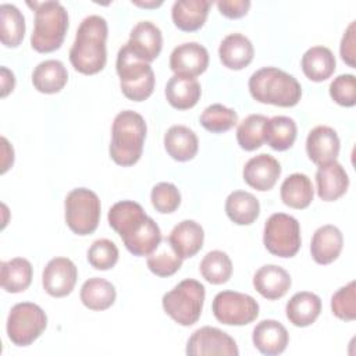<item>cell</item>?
I'll return each mask as SVG.
<instances>
[{
	"label": "cell",
	"instance_id": "cell-14",
	"mask_svg": "<svg viewBox=\"0 0 356 356\" xmlns=\"http://www.w3.org/2000/svg\"><path fill=\"white\" fill-rule=\"evenodd\" d=\"M281 175L280 163L270 154L261 153L250 160L243 167L245 182L256 191H270Z\"/></svg>",
	"mask_w": 356,
	"mask_h": 356
},
{
	"label": "cell",
	"instance_id": "cell-27",
	"mask_svg": "<svg viewBox=\"0 0 356 356\" xmlns=\"http://www.w3.org/2000/svg\"><path fill=\"white\" fill-rule=\"evenodd\" d=\"M164 147L177 161L192 160L199 149L196 134L185 125H172L164 135Z\"/></svg>",
	"mask_w": 356,
	"mask_h": 356
},
{
	"label": "cell",
	"instance_id": "cell-19",
	"mask_svg": "<svg viewBox=\"0 0 356 356\" xmlns=\"http://www.w3.org/2000/svg\"><path fill=\"white\" fill-rule=\"evenodd\" d=\"M291 284L289 273L275 264H266L253 275L254 289L268 300L282 298L289 291Z\"/></svg>",
	"mask_w": 356,
	"mask_h": 356
},
{
	"label": "cell",
	"instance_id": "cell-17",
	"mask_svg": "<svg viewBox=\"0 0 356 356\" xmlns=\"http://www.w3.org/2000/svg\"><path fill=\"white\" fill-rule=\"evenodd\" d=\"M317 195L324 202H334L345 195L349 186V177L345 168L335 160L318 165L316 172Z\"/></svg>",
	"mask_w": 356,
	"mask_h": 356
},
{
	"label": "cell",
	"instance_id": "cell-38",
	"mask_svg": "<svg viewBox=\"0 0 356 356\" xmlns=\"http://www.w3.org/2000/svg\"><path fill=\"white\" fill-rule=\"evenodd\" d=\"M267 120L268 118L263 114H250L242 122H239L236 129V140L243 150L252 152L263 145L264 124Z\"/></svg>",
	"mask_w": 356,
	"mask_h": 356
},
{
	"label": "cell",
	"instance_id": "cell-21",
	"mask_svg": "<svg viewBox=\"0 0 356 356\" xmlns=\"http://www.w3.org/2000/svg\"><path fill=\"white\" fill-rule=\"evenodd\" d=\"M343 246L342 232L331 224L316 229L310 243V253L316 263L330 264L338 259Z\"/></svg>",
	"mask_w": 356,
	"mask_h": 356
},
{
	"label": "cell",
	"instance_id": "cell-24",
	"mask_svg": "<svg viewBox=\"0 0 356 356\" xmlns=\"http://www.w3.org/2000/svg\"><path fill=\"white\" fill-rule=\"evenodd\" d=\"M202 95L196 78L174 74L165 85L167 102L177 110H188L197 104Z\"/></svg>",
	"mask_w": 356,
	"mask_h": 356
},
{
	"label": "cell",
	"instance_id": "cell-34",
	"mask_svg": "<svg viewBox=\"0 0 356 356\" xmlns=\"http://www.w3.org/2000/svg\"><path fill=\"white\" fill-rule=\"evenodd\" d=\"M298 134L296 122L291 117L275 115L264 124V142L278 152L288 150L295 143Z\"/></svg>",
	"mask_w": 356,
	"mask_h": 356
},
{
	"label": "cell",
	"instance_id": "cell-12",
	"mask_svg": "<svg viewBox=\"0 0 356 356\" xmlns=\"http://www.w3.org/2000/svg\"><path fill=\"white\" fill-rule=\"evenodd\" d=\"M78 278L76 266L67 257L51 259L42 274L43 289L53 298H63L72 292Z\"/></svg>",
	"mask_w": 356,
	"mask_h": 356
},
{
	"label": "cell",
	"instance_id": "cell-32",
	"mask_svg": "<svg viewBox=\"0 0 356 356\" xmlns=\"http://www.w3.org/2000/svg\"><path fill=\"white\" fill-rule=\"evenodd\" d=\"M0 282L1 288L10 293L24 292L32 282V264L24 257H14L7 261H1Z\"/></svg>",
	"mask_w": 356,
	"mask_h": 356
},
{
	"label": "cell",
	"instance_id": "cell-45",
	"mask_svg": "<svg viewBox=\"0 0 356 356\" xmlns=\"http://www.w3.org/2000/svg\"><path fill=\"white\" fill-rule=\"evenodd\" d=\"M355 28H356V22L352 21L349 24V26L346 28L342 40H341V46H339V53L342 60L350 67V68H356V40H355Z\"/></svg>",
	"mask_w": 356,
	"mask_h": 356
},
{
	"label": "cell",
	"instance_id": "cell-5",
	"mask_svg": "<svg viewBox=\"0 0 356 356\" xmlns=\"http://www.w3.org/2000/svg\"><path fill=\"white\" fill-rule=\"evenodd\" d=\"M117 74L124 96L134 102L146 100L154 90V72L150 63L139 58L125 43L117 54Z\"/></svg>",
	"mask_w": 356,
	"mask_h": 356
},
{
	"label": "cell",
	"instance_id": "cell-30",
	"mask_svg": "<svg viewBox=\"0 0 356 356\" xmlns=\"http://www.w3.org/2000/svg\"><path fill=\"white\" fill-rule=\"evenodd\" d=\"M280 193L284 204L296 210H302L312 203L314 189L307 175L295 172L284 179Z\"/></svg>",
	"mask_w": 356,
	"mask_h": 356
},
{
	"label": "cell",
	"instance_id": "cell-4",
	"mask_svg": "<svg viewBox=\"0 0 356 356\" xmlns=\"http://www.w3.org/2000/svg\"><path fill=\"white\" fill-rule=\"evenodd\" d=\"M35 11V28L31 46L39 53H51L64 42L68 29V13L58 1H28Z\"/></svg>",
	"mask_w": 356,
	"mask_h": 356
},
{
	"label": "cell",
	"instance_id": "cell-44",
	"mask_svg": "<svg viewBox=\"0 0 356 356\" xmlns=\"http://www.w3.org/2000/svg\"><path fill=\"white\" fill-rule=\"evenodd\" d=\"M330 96L335 103L343 107L356 104V78L352 74H342L334 78L330 85Z\"/></svg>",
	"mask_w": 356,
	"mask_h": 356
},
{
	"label": "cell",
	"instance_id": "cell-18",
	"mask_svg": "<svg viewBox=\"0 0 356 356\" xmlns=\"http://www.w3.org/2000/svg\"><path fill=\"white\" fill-rule=\"evenodd\" d=\"M252 339L253 345L260 353L275 356L286 349L289 334L280 321L263 320L253 328Z\"/></svg>",
	"mask_w": 356,
	"mask_h": 356
},
{
	"label": "cell",
	"instance_id": "cell-29",
	"mask_svg": "<svg viewBox=\"0 0 356 356\" xmlns=\"http://www.w3.org/2000/svg\"><path fill=\"white\" fill-rule=\"evenodd\" d=\"M302 71L313 82L328 79L335 71V57L325 46H313L302 56Z\"/></svg>",
	"mask_w": 356,
	"mask_h": 356
},
{
	"label": "cell",
	"instance_id": "cell-48",
	"mask_svg": "<svg viewBox=\"0 0 356 356\" xmlns=\"http://www.w3.org/2000/svg\"><path fill=\"white\" fill-rule=\"evenodd\" d=\"M1 143H3V160H1V172L4 174L11 165H13V161H14V150H13V146H10L8 140L3 136L1 138Z\"/></svg>",
	"mask_w": 356,
	"mask_h": 356
},
{
	"label": "cell",
	"instance_id": "cell-1",
	"mask_svg": "<svg viewBox=\"0 0 356 356\" xmlns=\"http://www.w3.org/2000/svg\"><path fill=\"white\" fill-rule=\"evenodd\" d=\"M107 32V21L103 17L89 15L83 18L70 49V61L78 72L93 75L104 68Z\"/></svg>",
	"mask_w": 356,
	"mask_h": 356
},
{
	"label": "cell",
	"instance_id": "cell-28",
	"mask_svg": "<svg viewBox=\"0 0 356 356\" xmlns=\"http://www.w3.org/2000/svg\"><path fill=\"white\" fill-rule=\"evenodd\" d=\"M68 81V72L58 60H44L39 63L32 74V83L40 93L53 95L60 92Z\"/></svg>",
	"mask_w": 356,
	"mask_h": 356
},
{
	"label": "cell",
	"instance_id": "cell-9",
	"mask_svg": "<svg viewBox=\"0 0 356 356\" xmlns=\"http://www.w3.org/2000/svg\"><path fill=\"white\" fill-rule=\"evenodd\" d=\"M47 325V316L40 306L21 302L11 307L7 318L8 339L17 346H28L36 341Z\"/></svg>",
	"mask_w": 356,
	"mask_h": 356
},
{
	"label": "cell",
	"instance_id": "cell-43",
	"mask_svg": "<svg viewBox=\"0 0 356 356\" xmlns=\"http://www.w3.org/2000/svg\"><path fill=\"white\" fill-rule=\"evenodd\" d=\"M153 207L163 214L174 213L181 204V193L171 182H159L153 186L150 193Z\"/></svg>",
	"mask_w": 356,
	"mask_h": 356
},
{
	"label": "cell",
	"instance_id": "cell-7",
	"mask_svg": "<svg viewBox=\"0 0 356 356\" xmlns=\"http://www.w3.org/2000/svg\"><path fill=\"white\" fill-rule=\"evenodd\" d=\"M65 222L81 236L93 234L100 221V199L88 188L72 189L65 197Z\"/></svg>",
	"mask_w": 356,
	"mask_h": 356
},
{
	"label": "cell",
	"instance_id": "cell-10",
	"mask_svg": "<svg viewBox=\"0 0 356 356\" xmlns=\"http://www.w3.org/2000/svg\"><path fill=\"white\" fill-rule=\"evenodd\" d=\"M214 317L225 325H246L259 316V303L246 293L236 291L218 292L211 305Z\"/></svg>",
	"mask_w": 356,
	"mask_h": 356
},
{
	"label": "cell",
	"instance_id": "cell-8",
	"mask_svg": "<svg viewBox=\"0 0 356 356\" xmlns=\"http://www.w3.org/2000/svg\"><path fill=\"white\" fill-rule=\"evenodd\" d=\"M263 243L278 257H293L300 249V225L298 220L285 213H274L264 225Z\"/></svg>",
	"mask_w": 356,
	"mask_h": 356
},
{
	"label": "cell",
	"instance_id": "cell-16",
	"mask_svg": "<svg viewBox=\"0 0 356 356\" xmlns=\"http://www.w3.org/2000/svg\"><path fill=\"white\" fill-rule=\"evenodd\" d=\"M127 43L139 58L152 63L161 51L163 35L153 22L140 21L132 28Z\"/></svg>",
	"mask_w": 356,
	"mask_h": 356
},
{
	"label": "cell",
	"instance_id": "cell-42",
	"mask_svg": "<svg viewBox=\"0 0 356 356\" xmlns=\"http://www.w3.org/2000/svg\"><path fill=\"white\" fill-rule=\"evenodd\" d=\"M88 261L96 270H110L118 261V248L110 239H97L88 250Z\"/></svg>",
	"mask_w": 356,
	"mask_h": 356
},
{
	"label": "cell",
	"instance_id": "cell-40",
	"mask_svg": "<svg viewBox=\"0 0 356 356\" xmlns=\"http://www.w3.org/2000/svg\"><path fill=\"white\" fill-rule=\"evenodd\" d=\"M200 124L209 132L221 134L238 124V114L232 108L216 103L203 110L200 114Z\"/></svg>",
	"mask_w": 356,
	"mask_h": 356
},
{
	"label": "cell",
	"instance_id": "cell-41",
	"mask_svg": "<svg viewBox=\"0 0 356 356\" xmlns=\"http://www.w3.org/2000/svg\"><path fill=\"white\" fill-rule=\"evenodd\" d=\"M332 314L343 321L356 318V282L350 281L348 285L339 288L331 298Z\"/></svg>",
	"mask_w": 356,
	"mask_h": 356
},
{
	"label": "cell",
	"instance_id": "cell-3",
	"mask_svg": "<svg viewBox=\"0 0 356 356\" xmlns=\"http://www.w3.org/2000/svg\"><path fill=\"white\" fill-rule=\"evenodd\" d=\"M248 85L252 97L264 104L293 107L302 97V88L298 79L275 67L257 70L249 78Z\"/></svg>",
	"mask_w": 356,
	"mask_h": 356
},
{
	"label": "cell",
	"instance_id": "cell-31",
	"mask_svg": "<svg viewBox=\"0 0 356 356\" xmlns=\"http://www.w3.org/2000/svg\"><path fill=\"white\" fill-rule=\"evenodd\" d=\"M228 218L238 225H250L260 214V203L254 195L245 191H234L225 200Z\"/></svg>",
	"mask_w": 356,
	"mask_h": 356
},
{
	"label": "cell",
	"instance_id": "cell-36",
	"mask_svg": "<svg viewBox=\"0 0 356 356\" xmlns=\"http://www.w3.org/2000/svg\"><path fill=\"white\" fill-rule=\"evenodd\" d=\"M25 35V18L14 4L0 6V38L6 47H17Z\"/></svg>",
	"mask_w": 356,
	"mask_h": 356
},
{
	"label": "cell",
	"instance_id": "cell-15",
	"mask_svg": "<svg viewBox=\"0 0 356 356\" xmlns=\"http://www.w3.org/2000/svg\"><path fill=\"white\" fill-rule=\"evenodd\" d=\"M339 138L331 127L318 125L307 135L306 152L314 164L323 165L337 160L339 154Z\"/></svg>",
	"mask_w": 356,
	"mask_h": 356
},
{
	"label": "cell",
	"instance_id": "cell-22",
	"mask_svg": "<svg viewBox=\"0 0 356 356\" xmlns=\"http://www.w3.org/2000/svg\"><path fill=\"white\" fill-rule=\"evenodd\" d=\"M110 227L122 238L136 231L147 218L143 207L134 200H121L108 210Z\"/></svg>",
	"mask_w": 356,
	"mask_h": 356
},
{
	"label": "cell",
	"instance_id": "cell-33",
	"mask_svg": "<svg viewBox=\"0 0 356 356\" xmlns=\"http://www.w3.org/2000/svg\"><path fill=\"white\" fill-rule=\"evenodd\" d=\"M79 296L85 307L95 312H102L108 309L115 302L117 292L114 285L107 280L93 277L83 282Z\"/></svg>",
	"mask_w": 356,
	"mask_h": 356
},
{
	"label": "cell",
	"instance_id": "cell-26",
	"mask_svg": "<svg viewBox=\"0 0 356 356\" xmlns=\"http://www.w3.org/2000/svg\"><path fill=\"white\" fill-rule=\"evenodd\" d=\"M286 318L295 327L312 325L321 312V299L313 292H298L286 303Z\"/></svg>",
	"mask_w": 356,
	"mask_h": 356
},
{
	"label": "cell",
	"instance_id": "cell-23",
	"mask_svg": "<svg viewBox=\"0 0 356 356\" xmlns=\"http://www.w3.org/2000/svg\"><path fill=\"white\" fill-rule=\"evenodd\" d=\"M218 56L224 67L229 70H243L254 56L252 42L242 33L227 35L218 47Z\"/></svg>",
	"mask_w": 356,
	"mask_h": 356
},
{
	"label": "cell",
	"instance_id": "cell-46",
	"mask_svg": "<svg viewBox=\"0 0 356 356\" xmlns=\"http://www.w3.org/2000/svg\"><path fill=\"white\" fill-rule=\"evenodd\" d=\"M217 7L224 17L236 19L248 14L250 1L249 0H221V1H217Z\"/></svg>",
	"mask_w": 356,
	"mask_h": 356
},
{
	"label": "cell",
	"instance_id": "cell-49",
	"mask_svg": "<svg viewBox=\"0 0 356 356\" xmlns=\"http://www.w3.org/2000/svg\"><path fill=\"white\" fill-rule=\"evenodd\" d=\"M136 6H139V7H159V6H161V1H159V3H156V1H153V3H135Z\"/></svg>",
	"mask_w": 356,
	"mask_h": 356
},
{
	"label": "cell",
	"instance_id": "cell-39",
	"mask_svg": "<svg viewBox=\"0 0 356 356\" xmlns=\"http://www.w3.org/2000/svg\"><path fill=\"white\" fill-rule=\"evenodd\" d=\"M146 263L149 270L157 277H170L181 268L182 259L175 253L168 239H165L164 243H160L157 249L147 256Z\"/></svg>",
	"mask_w": 356,
	"mask_h": 356
},
{
	"label": "cell",
	"instance_id": "cell-25",
	"mask_svg": "<svg viewBox=\"0 0 356 356\" xmlns=\"http://www.w3.org/2000/svg\"><path fill=\"white\" fill-rule=\"evenodd\" d=\"M210 6L207 0H178L171 8L172 21L178 29L195 32L204 25Z\"/></svg>",
	"mask_w": 356,
	"mask_h": 356
},
{
	"label": "cell",
	"instance_id": "cell-6",
	"mask_svg": "<svg viewBox=\"0 0 356 356\" xmlns=\"http://www.w3.org/2000/svg\"><path fill=\"white\" fill-rule=\"evenodd\" d=\"M204 298L206 289L203 284L188 278L164 293L161 303L164 312L175 323L184 327H189L200 318Z\"/></svg>",
	"mask_w": 356,
	"mask_h": 356
},
{
	"label": "cell",
	"instance_id": "cell-11",
	"mask_svg": "<svg viewBox=\"0 0 356 356\" xmlns=\"http://www.w3.org/2000/svg\"><path fill=\"white\" fill-rule=\"evenodd\" d=\"M186 355L191 356H238L239 350L234 338L216 327H202L196 330L186 343Z\"/></svg>",
	"mask_w": 356,
	"mask_h": 356
},
{
	"label": "cell",
	"instance_id": "cell-2",
	"mask_svg": "<svg viewBox=\"0 0 356 356\" xmlns=\"http://www.w3.org/2000/svg\"><path fill=\"white\" fill-rule=\"evenodd\" d=\"M146 131V122L140 114L132 110L120 111L111 127L108 152L113 161L122 167L138 163L143 152Z\"/></svg>",
	"mask_w": 356,
	"mask_h": 356
},
{
	"label": "cell",
	"instance_id": "cell-20",
	"mask_svg": "<svg viewBox=\"0 0 356 356\" xmlns=\"http://www.w3.org/2000/svg\"><path fill=\"white\" fill-rule=\"evenodd\" d=\"M167 239L175 253L184 260L193 257L202 249L204 231L196 221L184 220L172 228Z\"/></svg>",
	"mask_w": 356,
	"mask_h": 356
},
{
	"label": "cell",
	"instance_id": "cell-37",
	"mask_svg": "<svg viewBox=\"0 0 356 356\" xmlns=\"http://www.w3.org/2000/svg\"><path fill=\"white\" fill-rule=\"evenodd\" d=\"M199 270L207 282L221 285L225 284L232 275V261L225 252L211 250L200 261Z\"/></svg>",
	"mask_w": 356,
	"mask_h": 356
},
{
	"label": "cell",
	"instance_id": "cell-47",
	"mask_svg": "<svg viewBox=\"0 0 356 356\" xmlns=\"http://www.w3.org/2000/svg\"><path fill=\"white\" fill-rule=\"evenodd\" d=\"M0 82H1V97H6L10 92H13V89L15 86L14 74L8 68H6V67H1Z\"/></svg>",
	"mask_w": 356,
	"mask_h": 356
},
{
	"label": "cell",
	"instance_id": "cell-13",
	"mask_svg": "<svg viewBox=\"0 0 356 356\" xmlns=\"http://www.w3.org/2000/svg\"><path fill=\"white\" fill-rule=\"evenodd\" d=\"M209 67V51L196 42H186L177 46L170 56V68L174 74L197 76Z\"/></svg>",
	"mask_w": 356,
	"mask_h": 356
},
{
	"label": "cell",
	"instance_id": "cell-35",
	"mask_svg": "<svg viewBox=\"0 0 356 356\" xmlns=\"http://www.w3.org/2000/svg\"><path fill=\"white\" fill-rule=\"evenodd\" d=\"M161 231L156 221L147 216L145 222L131 235L122 239L125 248L134 256H149L161 243Z\"/></svg>",
	"mask_w": 356,
	"mask_h": 356
}]
</instances>
